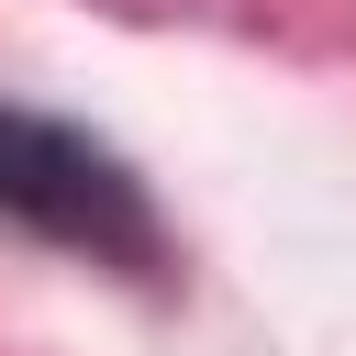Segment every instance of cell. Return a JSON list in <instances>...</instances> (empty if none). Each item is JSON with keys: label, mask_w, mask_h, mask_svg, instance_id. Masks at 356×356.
I'll list each match as a JSON object with an SVG mask.
<instances>
[{"label": "cell", "mask_w": 356, "mask_h": 356, "mask_svg": "<svg viewBox=\"0 0 356 356\" xmlns=\"http://www.w3.org/2000/svg\"><path fill=\"white\" fill-rule=\"evenodd\" d=\"M0 222L67 245L89 267H122V278H156V256H167L145 178L111 145H89L78 122L22 111V100H0Z\"/></svg>", "instance_id": "cell-1"}]
</instances>
